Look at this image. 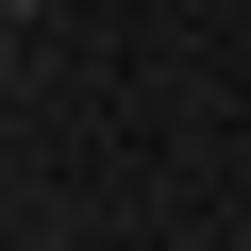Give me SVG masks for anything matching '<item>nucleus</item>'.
<instances>
[{
  "label": "nucleus",
  "mask_w": 251,
  "mask_h": 251,
  "mask_svg": "<svg viewBox=\"0 0 251 251\" xmlns=\"http://www.w3.org/2000/svg\"><path fill=\"white\" fill-rule=\"evenodd\" d=\"M0 84H17V17H0Z\"/></svg>",
  "instance_id": "f257e3e1"
},
{
  "label": "nucleus",
  "mask_w": 251,
  "mask_h": 251,
  "mask_svg": "<svg viewBox=\"0 0 251 251\" xmlns=\"http://www.w3.org/2000/svg\"><path fill=\"white\" fill-rule=\"evenodd\" d=\"M0 17H50V0H0Z\"/></svg>",
  "instance_id": "f03ea898"
}]
</instances>
